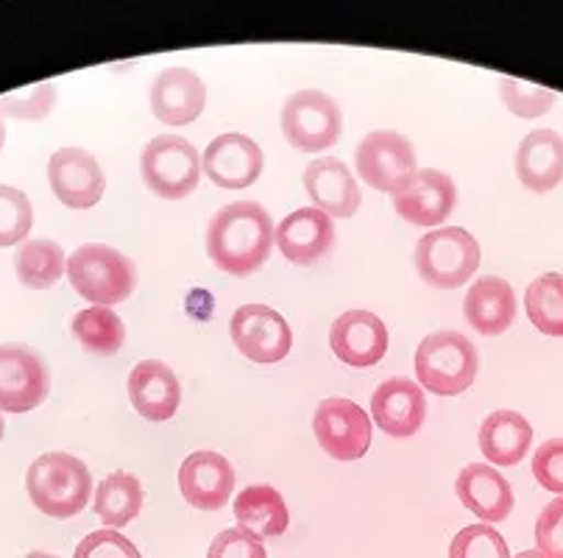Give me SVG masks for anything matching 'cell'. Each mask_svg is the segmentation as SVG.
I'll return each mask as SVG.
<instances>
[{
	"instance_id": "11",
	"label": "cell",
	"mask_w": 563,
	"mask_h": 558,
	"mask_svg": "<svg viewBox=\"0 0 563 558\" xmlns=\"http://www.w3.org/2000/svg\"><path fill=\"white\" fill-rule=\"evenodd\" d=\"M51 374L34 349L3 343L0 347V411L25 414L45 403Z\"/></svg>"
},
{
	"instance_id": "33",
	"label": "cell",
	"mask_w": 563,
	"mask_h": 558,
	"mask_svg": "<svg viewBox=\"0 0 563 558\" xmlns=\"http://www.w3.org/2000/svg\"><path fill=\"white\" fill-rule=\"evenodd\" d=\"M499 96H503L505 107L514 114H519V118H541V114L550 112L558 101V96L552 90L525 85V81L510 76H505L503 81H499Z\"/></svg>"
},
{
	"instance_id": "22",
	"label": "cell",
	"mask_w": 563,
	"mask_h": 558,
	"mask_svg": "<svg viewBox=\"0 0 563 558\" xmlns=\"http://www.w3.org/2000/svg\"><path fill=\"white\" fill-rule=\"evenodd\" d=\"M129 400L148 422H168L179 411L181 385L163 361H140L129 374Z\"/></svg>"
},
{
	"instance_id": "26",
	"label": "cell",
	"mask_w": 563,
	"mask_h": 558,
	"mask_svg": "<svg viewBox=\"0 0 563 558\" xmlns=\"http://www.w3.org/2000/svg\"><path fill=\"white\" fill-rule=\"evenodd\" d=\"M234 519L240 528L252 530L260 539H274L288 530V505L285 497L268 483H252L234 500Z\"/></svg>"
},
{
	"instance_id": "6",
	"label": "cell",
	"mask_w": 563,
	"mask_h": 558,
	"mask_svg": "<svg viewBox=\"0 0 563 558\" xmlns=\"http://www.w3.org/2000/svg\"><path fill=\"white\" fill-rule=\"evenodd\" d=\"M140 174L156 196L185 198L190 196L201 179V156L196 145L187 143L185 138L176 134H159L151 140L140 156Z\"/></svg>"
},
{
	"instance_id": "18",
	"label": "cell",
	"mask_w": 563,
	"mask_h": 558,
	"mask_svg": "<svg viewBox=\"0 0 563 558\" xmlns=\"http://www.w3.org/2000/svg\"><path fill=\"white\" fill-rule=\"evenodd\" d=\"M274 243L282 258L296 265H312L324 258L335 243V227L327 212L316 207H301L285 216L274 229Z\"/></svg>"
},
{
	"instance_id": "42",
	"label": "cell",
	"mask_w": 563,
	"mask_h": 558,
	"mask_svg": "<svg viewBox=\"0 0 563 558\" xmlns=\"http://www.w3.org/2000/svg\"><path fill=\"white\" fill-rule=\"evenodd\" d=\"M0 441H3V416H0Z\"/></svg>"
},
{
	"instance_id": "9",
	"label": "cell",
	"mask_w": 563,
	"mask_h": 558,
	"mask_svg": "<svg viewBox=\"0 0 563 558\" xmlns=\"http://www.w3.org/2000/svg\"><path fill=\"white\" fill-rule=\"evenodd\" d=\"M354 165H357L360 179L366 185L394 196L416 174V151L410 140L401 138L399 132L379 129V132H372L360 140Z\"/></svg>"
},
{
	"instance_id": "32",
	"label": "cell",
	"mask_w": 563,
	"mask_h": 558,
	"mask_svg": "<svg viewBox=\"0 0 563 558\" xmlns=\"http://www.w3.org/2000/svg\"><path fill=\"white\" fill-rule=\"evenodd\" d=\"M450 558H510V547L492 525H468L452 539Z\"/></svg>"
},
{
	"instance_id": "37",
	"label": "cell",
	"mask_w": 563,
	"mask_h": 558,
	"mask_svg": "<svg viewBox=\"0 0 563 558\" xmlns=\"http://www.w3.org/2000/svg\"><path fill=\"white\" fill-rule=\"evenodd\" d=\"M533 474L541 489L563 497V436L547 438L533 456Z\"/></svg>"
},
{
	"instance_id": "38",
	"label": "cell",
	"mask_w": 563,
	"mask_h": 558,
	"mask_svg": "<svg viewBox=\"0 0 563 558\" xmlns=\"http://www.w3.org/2000/svg\"><path fill=\"white\" fill-rule=\"evenodd\" d=\"M536 550L547 558H563V497L552 500L536 519Z\"/></svg>"
},
{
	"instance_id": "1",
	"label": "cell",
	"mask_w": 563,
	"mask_h": 558,
	"mask_svg": "<svg viewBox=\"0 0 563 558\" xmlns=\"http://www.w3.org/2000/svg\"><path fill=\"white\" fill-rule=\"evenodd\" d=\"M274 229L263 205L234 201L212 216L207 227V254L227 274L249 276L268 263Z\"/></svg>"
},
{
	"instance_id": "2",
	"label": "cell",
	"mask_w": 563,
	"mask_h": 558,
	"mask_svg": "<svg viewBox=\"0 0 563 558\" xmlns=\"http://www.w3.org/2000/svg\"><path fill=\"white\" fill-rule=\"evenodd\" d=\"M25 489L36 508L54 519H70L90 503L92 474L81 458L70 452H45L25 474Z\"/></svg>"
},
{
	"instance_id": "4",
	"label": "cell",
	"mask_w": 563,
	"mask_h": 558,
	"mask_svg": "<svg viewBox=\"0 0 563 558\" xmlns=\"http://www.w3.org/2000/svg\"><path fill=\"white\" fill-rule=\"evenodd\" d=\"M413 366L421 389L438 396H457L477 378L479 354L461 332L438 330L419 343Z\"/></svg>"
},
{
	"instance_id": "5",
	"label": "cell",
	"mask_w": 563,
	"mask_h": 558,
	"mask_svg": "<svg viewBox=\"0 0 563 558\" xmlns=\"http://www.w3.org/2000/svg\"><path fill=\"white\" fill-rule=\"evenodd\" d=\"M479 265V243L461 227H438L421 234L416 271L427 285L441 291L461 288Z\"/></svg>"
},
{
	"instance_id": "14",
	"label": "cell",
	"mask_w": 563,
	"mask_h": 558,
	"mask_svg": "<svg viewBox=\"0 0 563 558\" xmlns=\"http://www.w3.org/2000/svg\"><path fill=\"white\" fill-rule=\"evenodd\" d=\"M265 165L263 149L252 138L238 132L221 134L207 145L201 171L223 190H243L260 179Z\"/></svg>"
},
{
	"instance_id": "17",
	"label": "cell",
	"mask_w": 563,
	"mask_h": 558,
	"mask_svg": "<svg viewBox=\"0 0 563 558\" xmlns=\"http://www.w3.org/2000/svg\"><path fill=\"white\" fill-rule=\"evenodd\" d=\"M181 497L201 511H218L234 492V469L221 452L198 450L185 458L179 469Z\"/></svg>"
},
{
	"instance_id": "19",
	"label": "cell",
	"mask_w": 563,
	"mask_h": 558,
	"mask_svg": "<svg viewBox=\"0 0 563 558\" xmlns=\"http://www.w3.org/2000/svg\"><path fill=\"white\" fill-rule=\"evenodd\" d=\"M372 416L383 433L394 438L416 436L424 425L427 400L421 385L408 378H390L372 396Z\"/></svg>"
},
{
	"instance_id": "7",
	"label": "cell",
	"mask_w": 563,
	"mask_h": 558,
	"mask_svg": "<svg viewBox=\"0 0 563 558\" xmlns=\"http://www.w3.org/2000/svg\"><path fill=\"white\" fill-rule=\"evenodd\" d=\"M343 114L335 98L321 90H301L282 107V134L294 149L318 154L338 143Z\"/></svg>"
},
{
	"instance_id": "25",
	"label": "cell",
	"mask_w": 563,
	"mask_h": 558,
	"mask_svg": "<svg viewBox=\"0 0 563 558\" xmlns=\"http://www.w3.org/2000/svg\"><path fill=\"white\" fill-rule=\"evenodd\" d=\"M533 445V427L516 411H494L479 427V450L497 467H516Z\"/></svg>"
},
{
	"instance_id": "35",
	"label": "cell",
	"mask_w": 563,
	"mask_h": 558,
	"mask_svg": "<svg viewBox=\"0 0 563 558\" xmlns=\"http://www.w3.org/2000/svg\"><path fill=\"white\" fill-rule=\"evenodd\" d=\"M73 558H143L134 547L132 539L120 534V530H96L78 541L76 556Z\"/></svg>"
},
{
	"instance_id": "21",
	"label": "cell",
	"mask_w": 563,
	"mask_h": 558,
	"mask_svg": "<svg viewBox=\"0 0 563 558\" xmlns=\"http://www.w3.org/2000/svg\"><path fill=\"white\" fill-rule=\"evenodd\" d=\"M455 492L461 503L477 516L479 523L486 525L503 523L514 511V489L488 463H468V467H463L455 481Z\"/></svg>"
},
{
	"instance_id": "29",
	"label": "cell",
	"mask_w": 563,
	"mask_h": 558,
	"mask_svg": "<svg viewBox=\"0 0 563 558\" xmlns=\"http://www.w3.org/2000/svg\"><path fill=\"white\" fill-rule=\"evenodd\" d=\"M73 336L87 352L114 354L126 341V327L112 307H87L73 316Z\"/></svg>"
},
{
	"instance_id": "30",
	"label": "cell",
	"mask_w": 563,
	"mask_h": 558,
	"mask_svg": "<svg viewBox=\"0 0 563 558\" xmlns=\"http://www.w3.org/2000/svg\"><path fill=\"white\" fill-rule=\"evenodd\" d=\"M525 307H528V318L536 325V330L552 338H563V274L550 271V274L533 280L525 294Z\"/></svg>"
},
{
	"instance_id": "24",
	"label": "cell",
	"mask_w": 563,
	"mask_h": 558,
	"mask_svg": "<svg viewBox=\"0 0 563 558\" xmlns=\"http://www.w3.org/2000/svg\"><path fill=\"white\" fill-rule=\"evenodd\" d=\"M466 321L483 336H503L516 318V294L503 276H483L463 299Z\"/></svg>"
},
{
	"instance_id": "34",
	"label": "cell",
	"mask_w": 563,
	"mask_h": 558,
	"mask_svg": "<svg viewBox=\"0 0 563 558\" xmlns=\"http://www.w3.org/2000/svg\"><path fill=\"white\" fill-rule=\"evenodd\" d=\"M54 81H43V85L23 87V90L0 96V114H12V118H20V121H40V118H45L54 109Z\"/></svg>"
},
{
	"instance_id": "27",
	"label": "cell",
	"mask_w": 563,
	"mask_h": 558,
	"mask_svg": "<svg viewBox=\"0 0 563 558\" xmlns=\"http://www.w3.org/2000/svg\"><path fill=\"white\" fill-rule=\"evenodd\" d=\"M143 483L132 472H112L96 492V514L103 525L123 528L143 511Z\"/></svg>"
},
{
	"instance_id": "12",
	"label": "cell",
	"mask_w": 563,
	"mask_h": 558,
	"mask_svg": "<svg viewBox=\"0 0 563 558\" xmlns=\"http://www.w3.org/2000/svg\"><path fill=\"white\" fill-rule=\"evenodd\" d=\"M48 182L54 196L70 210H90L107 190V176L96 156L76 145H67V149L51 154Z\"/></svg>"
},
{
	"instance_id": "41",
	"label": "cell",
	"mask_w": 563,
	"mask_h": 558,
	"mask_svg": "<svg viewBox=\"0 0 563 558\" xmlns=\"http://www.w3.org/2000/svg\"><path fill=\"white\" fill-rule=\"evenodd\" d=\"M25 558H59V556H51V552H43V550H34V552H29Z\"/></svg>"
},
{
	"instance_id": "15",
	"label": "cell",
	"mask_w": 563,
	"mask_h": 558,
	"mask_svg": "<svg viewBox=\"0 0 563 558\" xmlns=\"http://www.w3.org/2000/svg\"><path fill=\"white\" fill-rule=\"evenodd\" d=\"M330 343L338 361L354 369H368L388 352V327L372 310H349L335 318Z\"/></svg>"
},
{
	"instance_id": "16",
	"label": "cell",
	"mask_w": 563,
	"mask_h": 558,
	"mask_svg": "<svg viewBox=\"0 0 563 558\" xmlns=\"http://www.w3.org/2000/svg\"><path fill=\"white\" fill-rule=\"evenodd\" d=\"M148 98L156 121L170 123V127H187L205 112L207 87L198 73L187 70V67H165L151 81Z\"/></svg>"
},
{
	"instance_id": "28",
	"label": "cell",
	"mask_w": 563,
	"mask_h": 558,
	"mask_svg": "<svg viewBox=\"0 0 563 558\" xmlns=\"http://www.w3.org/2000/svg\"><path fill=\"white\" fill-rule=\"evenodd\" d=\"M14 271L25 288L45 291L59 283L67 271V258L56 241L36 238V241H25L20 247L18 258H14Z\"/></svg>"
},
{
	"instance_id": "39",
	"label": "cell",
	"mask_w": 563,
	"mask_h": 558,
	"mask_svg": "<svg viewBox=\"0 0 563 558\" xmlns=\"http://www.w3.org/2000/svg\"><path fill=\"white\" fill-rule=\"evenodd\" d=\"M7 143V123H3V114H0V149Z\"/></svg>"
},
{
	"instance_id": "23",
	"label": "cell",
	"mask_w": 563,
	"mask_h": 558,
	"mask_svg": "<svg viewBox=\"0 0 563 558\" xmlns=\"http://www.w3.org/2000/svg\"><path fill=\"white\" fill-rule=\"evenodd\" d=\"M516 176L528 190L550 193L563 182V138L552 129H536L516 151Z\"/></svg>"
},
{
	"instance_id": "13",
	"label": "cell",
	"mask_w": 563,
	"mask_h": 558,
	"mask_svg": "<svg viewBox=\"0 0 563 558\" xmlns=\"http://www.w3.org/2000/svg\"><path fill=\"white\" fill-rule=\"evenodd\" d=\"M455 182L435 168L416 171L408 185L394 193V210L416 227H441L455 210Z\"/></svg>"
},
{
	"instance_id": "31",
	"label": "cell",
	"mask_w": 563,
	"mask_h": 558,
	"mask_svg": "<svg viewBox=\"0 0 563 558\" xmlns=\"http://www.w3.org/2000/svg\"><path fill=\"white\" fill-rule=\"evenodd\" d=\"M34 223V207L18 187L0 185V249L23 243Z\"/></svg>"
},
{
	"instance_id": "36",
	"label": "cell",
	"mask_w": 563,
	"mask_h": 558,
	"mask_svg": "<svg viewBox=\"0 0 563 558\" xmlns=\"http://www.w3.org/2000/svg\"><path fill=\"white\" fill-rule=\"evenodd\" d=\"M207 558H268L260 536L246 528H227L212 539Z\"/></svg>"
},
{
	"instance_id": "40",
	"label": "cell",
	"mask_w": 563,
	"mask_h": 558,
	"mask_svg": "<svg viewBox=\"0 0 563 558\" xmlns=\"http://www.w3.org/2000/svg\"><path fill=\"white\" fill-rule=\"evenodd\" d=\"M514 558H547V556H541L539 550H525V552H519V556H514Z\"/></svg>"
},
{
	"instance_id": "3",
	"label": "cell",
	"mask_w": 563,
	"mask_h": 558,
	"mask_svg": "<svg viewBox=\"0 0 563 558\" xmlns=\"http://www.w3.org/2000/svg\"><path fill=\"white\" fill-rule=\"evenodd\" d=\"M67 280L78 296L92 302V307H112L132 296L137 269L118 249L85 243L67 258Z\"/></svg>"
},
{
	"instance_id": "8",
	"label": "cell",
	"mask_w": 563,
	"mask_h": 558,
	"mask_svg": "<svg viewBox=\"0 0 563 558\" xmlns=\"http://www.w3.org/2000/svg\"><path fill=\"white\" fill-rule=\"evenodd\" d=\"M318 445L335 461H357L372 447V416L352 400L330 396L318 403L312 416Z\"/></svg>"
},
{
	"instance_id": "10",
	"label": "cell",
	"mask_w": 563,
	"mask_h": 558,
	"mask_svg": "<svg viewBox=\"0 0 563 558\" xmlns=\"http://www.w3.org/2000/svg\"><path fill=\"white\" fill-rule=\"evenodd\" d=\"M229 336L240 354L254 363H279L294 347V332L279 310L268 305H243L229 321Z\"/></svg>"
},
{
	"instance_id": "20",
	"label": "cell",
	"mask_w": 563,
	"mask_h": 558,
	"mask_svg": "<svg viewBox=\"0 0 563 558\" xmlns=\"http://www.w3.org/2000/svg\"><path fill=\"white\" fill-rule=\"evenodd\" d=\"M305 190L316 210L327 212L330 218H352L363 201L354 174L335 156H321L307 165Z\"/></svg>"
}]
</instances>
